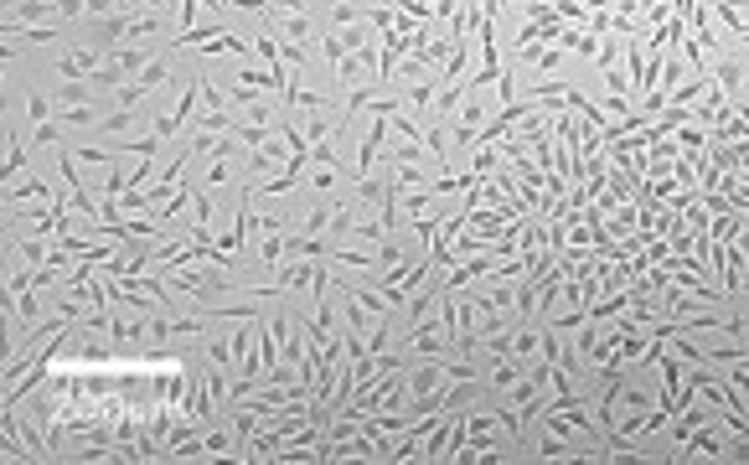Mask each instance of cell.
Segmentation results:
<instances>
[{
    "label": "cell",
    "mask_w": 749,
    "mask_h": 465,
    "mask_svg": "<svg viewBox=\"0 0 749 465\" xmlns=\"http://www.w3.org/2000/svg\"><path fill=\"white\" fill-rule=\"evenodd\" d=\"M166 78V62H150V68H145V78L135 83V88H124V94H119V104H135V99H145L150 94V88H156Z\"/></svg>",
    "instance_id": "1"
}]
</instances>
